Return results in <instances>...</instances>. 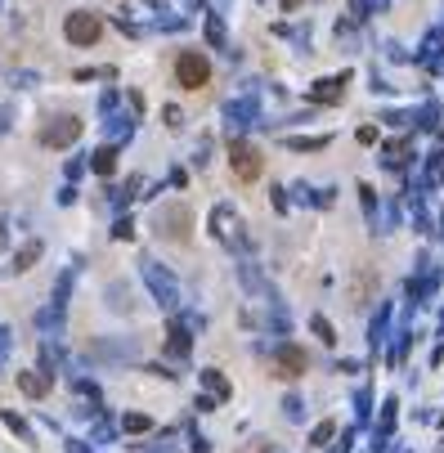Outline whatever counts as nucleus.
I'll return each mask as SVG.
<instances>
[{"label":"nucleus","mask_w":444,"mask_h":453,"mask_svg":"<svg viewBox=\"0 0 444 453\" xmlns=\"http://www.w3.org/2000/svg\"><path fill=\"white\" fill-rule=\"evenodd\" d=\"M175 81L184 90H202L206 81H211V63H206V54H197V50H184L175 59Z\"/></svg>","instance_id":"obj_1"},{"label":"nucleus","mask_w":444,"mask_h":453,"mask_svg":"<svg viewBox=\"0 0 444 453\" xmlns=\"http://www.w3.org/2000/svg\"><path fill=\"white\" fill-rule=\"evenodd\" d=\"M36 139H41L45 148H72L81 139V121L68 117V112H59V117H50L41 126V135H36Z\"/></svg>","instance_id":"obj_2"},{"label":"nucleus","mask_w":444,"mask_h":453,"mask_svg":"<svg viewBox=\"0 0 444 453\" xmlns=\"http://www.w3.org/2000/svg\"><path fill=\"white\" fill-rule=\"evenodd\" d=\"M63 32H68L72 45H94L103 36V18L90 14V9H77V14H68V23H63Z\"/></svg>","instance_id":"obj_3"},{"label":"nucleus","mask_w":444,"mask_h":453,"mask_svg":"<svg viewBox=\"0 0 444 453\" xmlns=\"http://www.w3.org/2000/svg\"><path fill=\"white\" fill-rule=\"evenodd\" d=\"M229 166H233V175H238V180H256V175H260V153L238 139V144L229 148Z\"/></svg>","instance_id":"obj_4"},{"label":"nucleus","mask_w":444,"mask_h":453,"mask_svg":"<svg viewBox=\"0 0 444 453\" xmlns=\"http://www.w3.org/2000/svg\"><path fill=\"white\" fill-rule=\"evenodd\" d=\"M144 283L153 287V296L162 301V305H175V283H171V274H166L162 265H153V260H144Z\"/></svg>","instance_id":"obj_5"},{"label":"nucleus","mask_w":444,"mask_h":453,"mask_svg":"<svg viewBox=\"0 0 444 453\" xmlns=\"http://www.w3.org/2000/svg\"><path fill=\"white\" fill-rule=\"evenodd\" d=\"M157 224H162L166 238H188V211H184V206H171V211H162V220H157Z\"/></svg>","instance_id":"obj_6"},{"label":"nucleus","mask_w":444,"mask_h":453,"mask_svg":"<svg viewBox=\"0 0 444 453\" xmlns=\"http://www.w3.org/2000/svg\"><path fill=\"white\" fill-rule=\"evenodd\" d=\"M18 391H23V395H36V400H41V395L50 391V377H45V373H18Z\"/></svg>","instance_id":"obj_7"},{"label":"nucleus","mask_w":444,"mask_h":453,"mask_svg":"<svg viewBox=\"0 0 444 453\" xmlns=\"http://www.w3.org/2000/svg\"><path fill=\"white\" fill-rule=\"evenodd\" d=\"M112 166H117V144H103L99 153H90V171L112 175Z\"/></svg>","instance_id":"obj_8"},{"label":"nucleus","mask_w":444,"mask_h":453,"mask_svg":"<svg viewBox=\"0 0 444 453\" xmlns=\"http://www.w3.org/2000/svg\"><path fill=\"white\" fill-rule=\"evenodd\" d=\"M278 368H283V377H296L301 368H305V350H296V346H287V350L278 355Z\"/></svg>","instance_id":"obj_9"},{"label":"nucleus","mask_w":444,"mask_h":453,"mask_svg":"<svg viewBox=\"0 0 444 453\" xmlns=\"http://www.w3.org/2000/svg\"><path fill=\"white\" fill-rule=\"evenodd\" d=\"M310 94H314L319 103H337V99H341V77H332V81H319V86L310 90Z\"/></svg>","instance_id":"obj_10"},{"label":"nucleus","mask_w":444,"mask_h":453,"mask_svg":"<svg viewBox=\"0 0 444 453\" xmlns=\"http://www.w3.org/2000/svg\"><path fill=\"white\" fill-rule=\"evenodd\" d=\"M59 319H63V305L54 301L50 310H41V314H36V328H59Z\"/></svg>","instance_id":"obj_11"},{"label":"nucleus","mask_w":444,"mask_h":453,"mask_svg":"<svg viewBox=\"0 0 444 453\" xmlns=\"http://www.w3.org/2000/svg\"><path fill=\"white\" fill-rule=\"evenodd\" d=\"M36 256H41V242H27V247L23 251H18V260H14V269H27V265H32V260Z\"/></svg>","instance_id":"obj_12"},{"label":"nucleus","mask_w":444,"mask_h":453,"mask_svg":"<svg viewBox=\"0 0 444 453\" xmlns=\"http://www.w3.org/2000/svg\"><path fill=\"white\" fill-rule=\"evenodd\" d=\"M108 121H112V126H108L112 130V144H121V139L130 135V117H108Z\"/></svg>","instance_id":"obj_13"},{"label":"nucleus","mask_w":444,"mask_h":453,"mask_svg":"<svg viewBox=\"0 0 444 453\" xmlns=\"http://www.w3.org/2000/svg\"><path fill=\"white\" fill-rule=\"evenodd\" d=\"M86 166H90V162H81V157H77V162H68V180H72V184H77V175H81V171H86Z\"/></svg>","instance_id":"obj_14"},{"label":"nucleus","mask_w":444,"mask_h":453,"mask_svg":"<svg viewBox=\"0 0 444 453\" xmlns=\"http://www.w3.org/2000/svg\"><path fill=\"white\" fill-rule=\"evenodd\" d=\"M148 427V418H139V413H130V418H126V431H144Z\"/></svg>","instance_id":"obj_15"},{"label":"nucleus","mask_w":444,"mask_h":453,"mask_svg":"<svg viewBox=\"0 0 444 453\" xmlns=\"http://www.w3.org/2000/svg\"><path fill=\"white\" fill-rule=\"evenodd\" d=\"M5 422H9V427L18 431V436H27V422H23V418H14V413H5Z\"/></svg>","instance_id":"obj_16"},{"label":"nucleus","mask_w":444,"mask_h":453,"mask_svg":"<svg viewBox=\"0 0 444 453\" xmlns=\"http://www.w3.org/2000/svg\"><path fill=\"white\" fill-rule=\"evenodd\" d=\"M5 355H9V332L0 328V359H5Z\"/></svg>","instance_id":"obj_17"},{"label":"nucleus","mask_w":444,"mask_h":453,"mask_svg":"<svg viewBox=\"0 0 444 453\" xmlns=\"http://www.w3.org/2000/svg\"><path fill=\"white\" fill-rule=\"evenodd\" d=\"M0 130H9V108H0Z\"/></svg>","instance_id":"obj_18"},{"label":"nucleus","mask_w":444,"mask_h":453,"mask_svg":"<svg viewBox=\"0 0 444 453\" xmlns=\"http://www.w3.org/2000/svg\"><path fill=\"white\" fill-rule=\"evenodd\" d=\"M283 9H296V0H283Z\"/></svg>","instance_id":"obj_19"},{"label":"nucleus","mask_w":444,"mask_h":453,"mask_svg":"<svg viewBox=\"0 0 444 453\" xmlns=\"http://www.w3.org/2000/svg\"><path fill=\"white\" fill-rule=\"evenodd\" d=\"M72 453H86V449H81V445H72Z\"/></svg>","instance_id":"obj_20"}]
</instances>
